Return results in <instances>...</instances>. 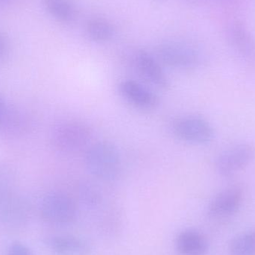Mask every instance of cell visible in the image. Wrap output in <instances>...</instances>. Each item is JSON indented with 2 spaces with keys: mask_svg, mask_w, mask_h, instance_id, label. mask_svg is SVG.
<instances>
[{
  "mask_svg": "<svg viewBox=\"0 0 255 255\" xmlns=\"http://www.w3.org/2000/svg\"><path fill=\"white\" fill-rule=\"evenodd\" d=\"M230 255H255V231L237 236L229 247Z\"/></svg>",
  "mask_w": 255,
  "mask_h": 255,
  "instance_id": "9a60e30c",
  "label": "cell"
},
{
  "mask_svg": "<svg viewBox=\"0 0 255 255\" xmlns=\"http://www.w3.org/2000/svg\"><path fill=\"white\" fill-rule=\"evenodd\" d=\"M46 11L57 21L70 23L76 17V10L70 0H43Z\"/></svg>",
  "mask_w": 255,
  "mask_h": 255,
  "instance_id": "4fadbf2b",
  "label": "cell"
},
{
  "mask_svg": "<svg viewBox=\"0 0 255 255\" xmlns=\"http://www.w3.org/2000/svg\"><path fill=\"white\" fill-rule=\"evenodd\" d=\"M134 64L141 76L148 82L161 89L169 88V79L157 60L145 51L136 52Z\"/></svg>",
  "mask_w": 255,
  "mask_h": 255,
  "instance_id": "30bf717a",
  "label": "cell"
},
{
  "mask_svg": "<svg viewBox=\"0 0 255 255\" xmlns=\"http://www.w3.org/2000/svg\"><path fill=\"white\" fill-rule=\"evenodd\" d=\"M6 255H34V254L28 246L19 241H14L7 247Z\"/></svg>",
  "mask_w": 255,
  "mask_h": 255,
  "instance_id": "ac0fdd59",
  "label": "cell"
},
{
  "mask_svg": "<svg viewBox=\"0 0 255 255\" xmlns=\"http://www.w3.org/2000/svg\"><path fill=\"white\" fill-rule=\"evenodd\" d=\"M228 37L232 46L242 56L255 59V40L244 25L232 23L228 30Z\"/></svg>",
  "mask_w": 255,
  "mask_h": 255,
  "instance_id": "7c38bea8",
  "label": "cell"
},
{
  "mask_svg": "<svg viewBox=\"0 0 255 255\" xmlns=\"http://www.w3.org/2000/svg\"><path fill=\"white\" fill-rule=\"evenodd\" d=\"M120 94L128 103L142 110H151L158 105L157 96L136 81H123L120 83Z\"/></svg>",
  "mask_w": 255,
  "mask_h": 255,
  "instance_id": "ba28073f",
  "label": "cell"
},
{
  "mask_svg": "<svg viewBox=\"0 0 255 255\" xmlns=\"http://www.w3.org/2000/svg\"><path fill=\"white\" fill-rule=\"evenodd\" d=\"M175 247L181 255H205L208 250L205 236L193 229L181 232L177 236Z\"/></svg>",
  "mask_w": 255,
  "mask_h": 255,
  "instance_id": "8fae6325",
  "label": "cell"
},
{
  "mask_svg": "<svg viewBox=\"0 0 255 255\" xmlns=\"http://www.w3.org/2000/svg\"><path fill=\"white\" fill-rule=\"evenodd\" d=\"M9 51V40L7 36L0 31V64L4 61Z\"/></svg>",
  "mask_w": 255,
  "mask_h": 255,
  "instance_id": "d6986e66",
  "label": "cell"
},
{
  "mask_svg": "<svg viewBox=\"0 0 255 255\" xmlns=\"http://www.w3.org/2000/svg\"><path fill=\"white\" fill-rule=\"evenodd\" d=\"M16 174L8 165L0 163V199L14 192Z\"/></svg>",
  "mask_w": 255,
  "mask_h": 255,
  "instance_id": "2e32d148",
  "label": "cell"
},
{
  "mask_svg": "<svg viewBox=\"0 0 255 255\" xmlns=\"http://www.w3.org/2000/svg\"><path fill=\"white\" fill-rule=\"evenodd\" d=\"M79 196L82 203L90 208L97 206L101 202V194L97 187L89 183H83L79 187Z\"/></svg>",
  "mask_w": 255,
  "mask_h": 255,
  "instance_id": "e0dca14e",
  "label": "cell"
},
{
  "mask_svg": "<svg viewBox=\"0 0 255 255\" xmlns=\"http://www.w3.org/2000/svg\"><path fill=\"white\" fill-rule=\"evenodd\" d=\"M255 155V148L249 144L231 147L217 158V171L223 176H232L247 167L253 161Z\"/></svg>",
  "mask_w": 255,
  "mask_h": 255,
  "instance_id": "8992f818",
  "label": "cell"
},
{
  "mask_svg": "<svg viewBox=\"0 0 255 255\" xmlns=\"http://www.w3.org/2000/svg\"><path fill=\"white\" fill-rule=\"evenodd\" d=\"M6 114H7V109H6L5 103H4L3 99L0 97V127L2 125L5 118Z\"/></svg>",
  "mask_w": 255,
  "mask_h": 255,
  "instance_id": "ffe728a7",
  "label": "cell"
},
{
  "mask_svg": "<svg viewBox=\"0 0 255 255\" xmlns=\"http://www.w3.org/2000/svg\"><path fill=\"white\" fill-rule=\"evenodd\" d=\"M86 33L88 37L97 43H105L113 38L115 34L114 25L107 19L93 18L87 22Z\"/></svg>",
  "mask_w": 255,
  "mask_h": 255,
  "instance_id": "5bb4252c",
  "label": "cell"
},
{
  "mask_svg": "<svg viewBox=\"0 0 255 255\" xmlns=\"http://www.w3.org/2000/svg\"><path fill=\"white\" fill-rule=\"evenodd\" d=\"M91 138L88 126L76 121H63L53 128L51 142L56 151L73 154L85 148Z\"/></svg>",
  "mask_w": 255,
  "mask_h": 255,
  "instance_id": "7a4b0ae2",
  "label": "cell"
},
{
  "mask_svg": "<svg viewBox=\"0 0 255 255\" xmlns=\"http://www.w3.org/2000/svg\"><path fill=\"white\" fill-rule=\"evenodd\" d=\"M45 247L55 255H90L92 249L85 240L70 235L46 237Z\"/></svg>",
  "mask_w": 255,
  "mask_h": 255,
  "instance_id": "9c48e42d",
  "label": "cell"
},
{
  "mask_svg": "<svg viewBox=\"0 0 255 255\" xmlns=\"http://www.w3.org/2000/svg\"><path fill=\"white\" fill-rule=\"evenodd\" d=\"M172 130L178 139L194 144H206L214 137V131L211 124L197 116H188L175 121Z\"/></svg>",
  "mask_w": 255,
  "mask_h": 255,
  "instance_id": "5b68a950",
  "label": "cell"
},
{
  "mask_svg": "<svg viewBox=\"0 0 255 255\" xmlns=\"http://www.w3.org/2000/svg\"><path fill=\"white\" fill-rule=\"evenodd\" d=\"M88 172L101 181H114L121 170L119 151L112 142L100 141L88 148L85 157Z\"/></svg>",
  "mask_w": 255,
  "mask_h": 255,
  "instance_id": "6da1fadb",
  "label": "cell"
},
{
  "mask_svg": "<svg viewBox=\"0 0 255 255\" xmlns=\"http://www.w3.org/2000/svg\"><path fill=\"white\" fill-rule=\"evenodd\" d=\"M42 219L49 224L63 226L71 224L77 217V207L73 199L62 192H51L42 199Z\"/></svg>",
  "mask_w": 255,
  "mask_h": 255,
  "instance_id": "3957f363",
  "label": "cell"
},
{
  "mask_svg": "<svg viewBox=\"0 0 255 255\" xmlns=\"http://www.w3.org/2000/svg\"><path fill=\"white\" fill-rule=\"evenodd\" d=\"M243 201L240 187L226 189L215 196L208 205V214L212 218H225L236 214Z\"/></svg>",
  "mask_w": 255,
  "mask_h": 255,
  "instance_id": "52a82bcc",
  "label": "cell"
},
{
  "mask_svg": "<svg viewBox=\"0 0 255 255\" xmlns=\"http://www.w3.org/2000/svg\"><path fill=\"white\" fill-rule=\"evenodd\" d=\"M156 52L165 65L178 70H191L200 62V54L198 49L185 42H163L157 46Z\"/></svg>",
  "mask_w": 255,
  "mask_h": 255,
  "instance_id": "277c9868",
  "label": "cell"
}]
</instances>
